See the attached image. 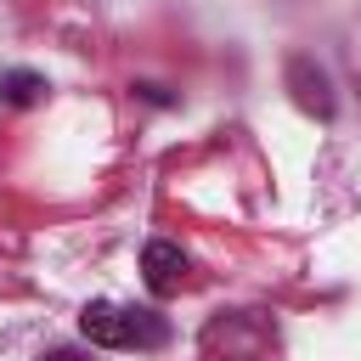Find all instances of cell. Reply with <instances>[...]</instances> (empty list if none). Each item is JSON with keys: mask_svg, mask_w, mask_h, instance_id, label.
I'll return each instance as SVG.
<instances>
[{"mask_svg": "<svg viewBox=\"0 0 361 361\" xmlns=\"http://www.w3.org/2000/svg\"><path fill=\"white\" fill-rule=\"evenodd\" d=\"M34 90H39L34 73H17V79H11V102H34Z\"/></svg>", "mask_w": 361, "mask_h": 361, "instance_id": "3", "label": "cell"}, {"mask_svg": "<svg viewBox=\"0 0 361 361\" xmlns=\"http://www.w3.org/2000/svg\"><path fill=\"white\" fill-rule=\"evenodd\" d=\"M141 276H147V288L164 299V293H175L180 282H186V254L175 248V243H164V237H152L147 248H141Z\"/></svg>", "mask_w": 361, "mask_h": 361, "instance_id": "2", "label": "cell"}, {"mask_svg": "<svg viewBox=\"0 0 361 361\" xmlns=\"http://www.w3.org/2000/svg\"><path fill=\"white\" fill-rule=\"evenodd\" d=\"M39 361H79L73 350H51V355H39Z\"/></svg>", "mask_w": 361, "mask_h": 361, "instance_id": "4", "label": "cell"}, {"mask_svg": "<svg viewBox=\"0 0 361 361\" xmlns=\"http://www.w3.org/2000/svg\"><path fill=\"white\" fill-rule=\"evenodd\" d=\"M141 316H147V310H124V305H113V299H90V305L79 310V333H85L90 344H102V350L158 344L164 327H158V322H141Z\"/></svg>", "mask_w": 361, "mask_h": 361, "instance_id": "1", "label": "cell"}]
</instances>
